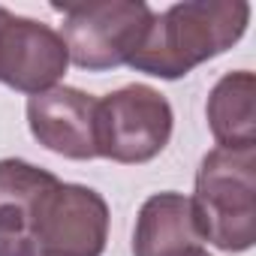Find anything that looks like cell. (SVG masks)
<instances>
[{"label":"cell","mask_w":256,"mask_h":256,"mask_svg":"<svg viewBox=\"0 0 256 256\" xmlns=\"http://www.w3.org/2000/svg\"><path fill=\"white\" fill-rule=\"evenodd\" d=\"M250 24L247 0H187L154 16L139 52L126 66L154 78H184L226 54Z\"/></svg>","instance_id":"6da1fadb"},{"label":"cell","mask_w":256,"mask_h":256,"mask_svg":"<svg viewBox=\"0 0 256 256\" xmlns=\"http://www.w3.org/2000/svg\"><path fill=\"white\" fill-rule=\"evenodd\" d=\"M202 241L223 253L256 244V148H214L202 157L190 196Z\"/></svg>","instance_id":"7a4b0ae2"},{"label":"cell","mask_w":256,"mask_h":256,"mask_svg":"<svg viewBox=\"0 0 256 256\" xmlns=\"http://www.w3.org/2000/svg\"><path fill=\"white\" fill-rule=\"evenodd\" d=\"M54 10L64 16L58 34L70 52V64L88 72H108L130 64L157 16L142 0L54 4Z\"/></svg>","instance_id":"3957f363"},{"label":"cell","mask_w":256,"mask_h":256,"mask_svg":"<svg viewBox=\"0 0 256 256\" xmlns=\"http://www.w3.org/2000/svg\"><path fill=\"white\" fill-rule=\"evenodd\" d=\"M175 130L169 100L151 84H124L96 100V157L142 166L160 157Z\"/></svg>","instance_id":"277c9868"},{"label":"cell","mask_w":256,"mask_h":256,"mask_svg":"<svg viewBox=\"0 0 256 256\" xmlns=\"http://www.w3.org/2000/svg\"><path fill=\"white\" fill-rule=\"evenodd\" d=\"M34 256H102L108 241V202L84 184L58 175L28 211Z\"/></svg>","instance_id":"5b68a950"},{"label":"cell","mask_w":256,"mask_h":256,"mask_svg":"<svg viewBox=\"0 0 256 256\" xmlns=\"http://www.w3.org/2000/svg\"><path fill=\"white\" fill-rule=\"evenodd\" d=\"M70 52L52 24L10 12L0 24V84L36 96L60 84Z\"/></svg>","instance_id":"8992f818"},{"label":"cell","mask_w":256,"mask_h":256,"mask_svg":"<svg viewBox=\"0 0 256 256\" xmlns=\"http://www.w3.org/2000/svg\"><path fill=\"white\" fill-rule=\"evenodd\" d=\"M30 136L66 160H96V96L58 84L28 100Z\"/></svg>","instance_id":"52a82bcc"},{"label":"cell","mask_w":256,"mask_h":256,"mask_svg":"<svg viewBox=\"0 0 256 256\" xmlns=\"http://www.w3.org/2000/svg\"><path fill=\"white\" fill-rule=\"evenodd\" d=\"M205 241L199 235L190 196L166 190L142 202L133 229V256H199Z\"/></svg>","instance_id":"ba28073f"},{"label":"cell","mask_w":256,"mask_h":256,"mask_svg":"<svg viewBox=\"0 0 256 256\" xmlns=\"http://www.w3.org/2000/svg\"><path fill=\"white\" fill-rule=\"evenodd\" d=\"M256 78L250 70H235L217 78L208 94L205 118L217 148H256Z\"/></svg>","instance_id":"9c48e42d"},{"label":"cell","mask_w":256,"mask_h":256,"mask_svg":"<svg viewBox=\"0 0 256 256\" xmlns=\"http://www.w3.org/2000/svg\"><path fill=\"white\" fill-rule=\"evenodd\" d=\"M6 16H10V10H6V6H0V24H4V18H6Z\"/></svg>","instance_id":"30bf717a"},{"label":"cell","mask_w":256,"mask_h":256,"mask_svg":"<svg viewBox=\"0 0 256 256\" xmlns=\"http://www.w3.org/2000/svg\"><path fill=\"white\" fill-rule=\"evenodd\" d=\"M199 256H211V253H208V250H205V253H199Z\"/></svg>","instance_id":"8fae6325"}]
</instances>
